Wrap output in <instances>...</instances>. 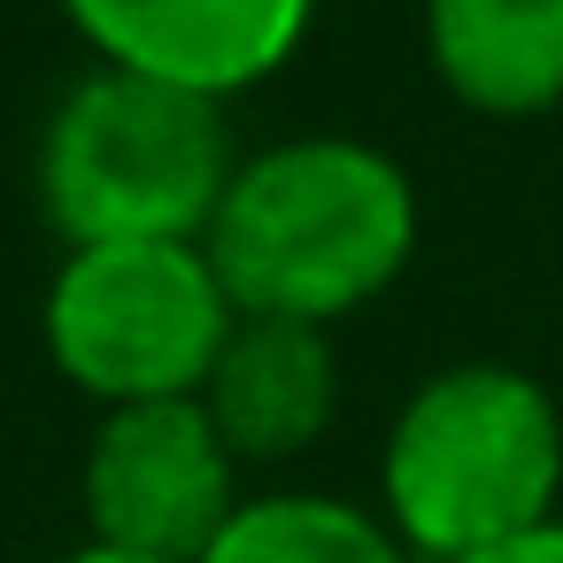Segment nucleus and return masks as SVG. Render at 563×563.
<instances>
[{
    "instance_id": "1",
    "label": "nucleus",
    "mask_w": 563,
    "mask_h": 563,
    "mask_svg": "<svg viewBox=\"0 0 563 563\" xmlns=\"http://www.w3.org/2000/svg\"><path fill=\"white\" fill-rule=\"evenodd\" d=\"M417 232V186L386 147L347 132H301L240 155L201 247L240 317L332 332L409 271Z\"/></svg>"
},
{
    "instance_id": "2",
    "label": "nucleus",
    "mask_w": 563,
    "mask_h": 563,
    "mask_svg": "<svg viewBox=\"0 0 563 563\" xmlns=\"http://www.w3.org/2000/svg\"><path fill=\"white\" fill-rule=\"evenodd\" d=\"M563 501V409L517 363H448L386 424L378 517L417 563H471Z\"/></svg>"
},
{
    "instance_id": "3",
    "label": "nucleus",
    "mask_w": 563,
    "mask_h": 563,
    "mask_svg": "<svg viewBox=\"0 0 563 563\" xmlns=\"http://www.w3.org/2000/svg\"><path fill=\"white\" fill-rule=\"evenodd\" d=\"M232 170L240 147L217 101L132 70H93L55 101L32 186L63 247H117V240H201Z\"/></svg>"
},
{
    "instance_id": "4",
    "label": "nucleus",
    "mask_w": 563,
    "mask_h": 563,
    "mask_svg": "<svg viewBox=\"0 0 563 563\" xmlns=\"http://www.w3.org/2000/svg\"><path fill=\"white\" fill-rule=\"evenodd\" d=\"M240 332V309L201 240H117V247H63L40 309V340L55 371L101 401H194Z\"/></svg>"
},
{
    "instance_id": "5",
    "label": "nucleus",
    "mask_w": 563,
    "mask_h": 563,
    "mask_svg": "<svg viewBox=\"0 0 563 563\" xmlns=\"http://www.w3.org/2000/svg\"><path fill=\"white\" fill-rule=\"evenodd\" d=\"M240 455L209 424L201 394L194 401H140V409H101L78 471L86 501V540L147 563H201L209 540L232 525L240 494Z\"/></svg>"
},
{
    "instance_id": "6",
    "label": "nucleus",
    "mask_w": 563,
    "mask_h": 563,
    "mask_svg": "<svg viewBox=\"0 0 563 563\" xmlns=\"http://www.w3.org/2000/svg\"><path fill=\"white\" fill-rule=\"evenodd\" d=\"M63 16L101 70H132L224 109L309 47L317 0H63Z\"/></svg>"
},
{
    "instance_id": "7",
    "label": "nucleus",
    "mask_w": 563,
    "mask_h": 563,
    "mask_svg": "<svg viewBox=\"0 0 563 563\" xmlns=\"http://www.w3.org/2000/svg\"><path fill=\"white\" fill-rule=\"evenodd\" d=\"M209 424L240 463H286L332 432L340 409V355L324 324H286V317H240L224 340L209 386H201Z\"/></svg>"
},
{
    "instance_id": "8",
    "label": "nucleus",
    "mask_w": 563,
    "mask_h": 563,
    "mask_svg": "<svg viewBox=\"0 0 563 563\" xmlns=\"http://www.w3.org/2000/svg\"><path fill=\"white\" fill-rule=\"evenodd\" d=\"M424 55L471 117H548L563 101V0H424Z\"/></svg>"
},
{
    "instance_id": "9",
    "label": "nucleus",
    "mask_w": 563,
    "mask_h": 563,
    "mask_svg": "<svg viewBox=\"0 0 563 563\" xmlns=\"http://www.w3.org/2000/svg\"><path fill=\"white\" fill-rule=\"evenodd\" d=\"M201 563H417L401 532L340 494H247Z\"/></svg>"
},
{
    "instance_id": "10",
    "label": "nucleus",
    "mask_w": 563,
    "mask_h": 563,
    "mask_svg": "<svg viewBox=\"0 0 563 563\" xmlns=\"http://www.w3.org/2000/svg\"><path fill=\"white\" fill-rule=\"evenodd\" d=\"M471 563H563V517H548V525H532V532H517V540H501Z\"/></svg>"
},
{
    "instance_id": "11",
    "label": "nucleus",
    "mask_w": 563,
    "mask_h": 563,
    "mask_svg": "<svg viewBox=\"0 0 563 563\" xmlns=\"http://www.w3.org/2000/svg\"><path fill=\"white\" fill-rule=\"evenodd\" d=\"M47 563H147V555H117V548L86 540V548H70V555H47Z\"/></svg>"
}]
</instances>
